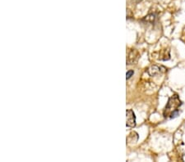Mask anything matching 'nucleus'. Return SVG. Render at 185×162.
<instances>
[{"label": "nucleus", "mask_w": 185, "mask_h": 162, "mask_svg": "<svg viewBox=\"0 0 185 162\" xmlns=\"http://www.w3.org/2000/svg\"><path fill=\"white\" fill-rule=\"evenodd\" d=\"M182 105L181 101L179 98L178 95H174L168 101V103L165 106L164 110V116L165 118L173 119L180 114L179 108Z\"/></svg>", "instance_id": "obj_1"}, {"label": "nucleus", "mask_w": 185, "mask_h": 162, "mask_svg": "<svg viewBox=\"0 0 185 162\" xmlns=\"http://www.w3.org/2000/svg\"><path fill=\"white\" fill-rule=\"evenodd\" d=\"M150 16H146V18H145V20H147V19H149V18H150ZM154 19H155V16H154V15H152V16H151V21H153Z\"/></svg>", "instance_id": "obj_6"}, {"label": "nucleus", "mask_w": 185, "mask_h": 162, "mask_svg": "<svg viewBox=\"0 0 185 162\" xmlns=\"http://www.w3.org/2000/svg\"><path fill=\"white\" fill-rule=\"evenodd\" d=\"M149 74L151 75V76H154L156 75H158L160 72V66H151V68L149 69L148 70Z\"/></svg>", "instance_id": "obj_3"}, {"label": "nucleus", "mask_w": 185, "mask_h": 162, "mask_svg": "<svg viewBox=\"0 0 185 162\" xmlns=\"http://www.w3.org/2000/svg\"><path fill=\"white\" fill-rule=\"evenodd\" d=\"M126 116H127V123L126 125L129 128H133L136 126V115L133 110L129 109L126 111Z\"/></svg>", "instance_id": "obj_2"}, {"label": "nucleus", "mask_w": 185, "mask_h": 162, "mask_svg": "<svg viewBox=\"0 0 185 162\" xmlns=\"http://www.w3.org/2000/svg\"><path fill=\"white\" fill-rule=\"evenodd\" d=\"M136 136H138V134L136 133V132H132V133H131L130 134V135L128 136V138H127V141H128V142L129 143H135L136 142L138 141V139H134V137H136Z\"/></svg>", "instance_id": "obj_4"}, {"label": "nucleus", "mask_w": 185, "mask_h": 162, "mask_svg": "<svg viewBox=\"0 0 185 162\" xmlns=\"http://www.w3.org/2000/svg\"><path fill=\"white\" fill-rule=\"evenodd\" d=\"M133 75H134V71H133L132 70H129L127 72V74H126V79H130Z\"/></svg>", "instance_id": "obj_5"}]
</instances>
